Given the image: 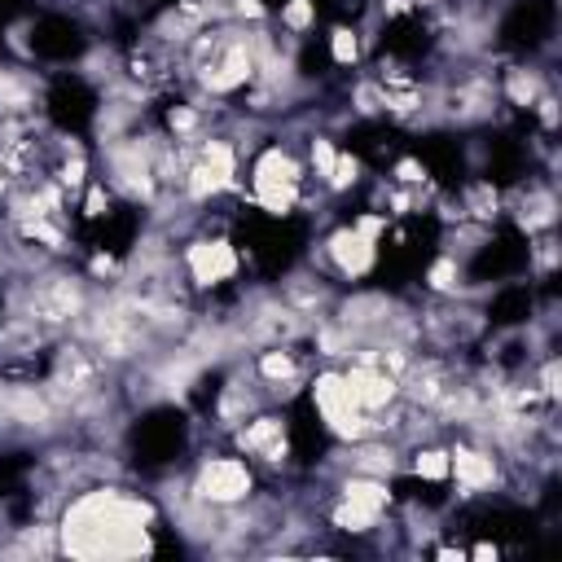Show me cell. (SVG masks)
<instances>
[{"label": "cell", "instance_id": "9c48e42d", "mask_svg": "<svg viewBox=\"0 0 562 562\" xmlns=\"http://www.w3.org/2000/svg\"><path fill=\"white\" fill-rule=\"evenodd\" d=\"M549 88H558L553 61H540L536 53L514 57V61H505V66L496 70V97H501V105H509L514 114H531V105H536Z\"/></svg>", "mask_w": 562, "mask_h": 562}, {"label": "cell", "instance_id": "5bb4252c", "mask_svg": "<svg viewBox=\"0 0 562 562\" xmlns=\"http://www.w3.org/2000/svg\"><path fill=\"white\" fill-rule=\"evenodd\" d=\"M316 18H321V4L316 0H281L272 9V26L294 35V40H307L316 31Z\"/></svg>", "mask_w": 562, "mask_h": 562}, {"label": "cell", "instance_id": "7c38bea8", "mask_svg": "<svg viewBox=\"0 0 562 562\" xmlns=\"http://www.w3.org/2000/svg\"><path fill=\"white\" fill-rule=\"evenodd\" d=\"M369 180V171H364V158L360 154H351V149H338V158H334V171L325 176V184H321V193L325 198H347L351 189H360Z\"/></svg>", "mask_w": 562, "mask_h": 562}, {"label": "cell", "instance_id": "4fadbf2b", "mask_svg": "<svg viewBox=\"0 0 562 562\" xmlns=\"http://www.w3.org/2000/svg\"><path fill=\"white\" fill-rule=\"evenodd\" d=\"M522 241H527V272H531L536 281H553V277H558V263H562L558 228L536 233V237H522Z\"/></svg>", "mask_w": 562, "mask_h": 562}, {"label": "cell", "instance_id": "3957f363", "mask_svg": "<svg viewBox=\"0 0 562 562\" xmlns=\"http://www.w3.org/2000/svg\"><path fill=\"white\" fill-rule=\"evenodd\" d=\"M386 228H391V220L382 211H373V206L351 215V220H338L312 241L307 263L316 272H325L329 281H347V285L364 281L382 259V233Z\"/></svg>", "mask_w": 562, "mask_h": 562}, {"label": "cell", "instance_id": "6da1fadb", "mask_svg": "<svg viewBox=\"0 0 562 562\" xmlns=\"http://www.w3.org/2000/svg\"><path fill=\"white\" fill-rule=\"evenodd\" d=\"M162 505L154 492H136L123 479H97L61 496L57 540L66 558H149Z\"/></svg>", "mask_w": 562, "mask_h": 562}, {"label": "cell", "instance_id": "5b68a950", "mask_svg": "<svg viewBox=\"0 0 562 562\" xmlns=\"http://www.w3.org/2000/svg\"><path fill=\"white\" fill-rule=\"evenodd\" d=\"M184 487L202 505L233 509V505H241V501H250L259 492V470L233 448H211V452L193 457V465L184 470Z\"/></svg>", "mask_w": 562, "mask_h": 562}, {"label": "cell", "instance_id": "52a82bcc", "mask_svg": "<svg viewBox=\"0 0 562 562\" xmlns=\"http://www.w3.org/2000/svg\"><path fill=\"white\" fill-rule=\"evenodd\" d=\"M224 443L233 452H241L259 479H277L290 470V457H294V430H290V413L277 408V404H263L259 413H250L241 426H233L224 435Z\"/></svg>", "mask_w": 562, "mask_h": 562}, {"label": "cell", "instance_id": "8fae6325", "mask_svg": "<svg viewBox=\"0 0 562 562\" xmlns=\"http://www.w3.org/2000/svg\"><path fill=\"white\" fill-rule=\"evenodd\" d=\"M452 193H457L465 220H474V224H483V228H496V224H501V215H505V189H501L492 176H479V171H474V176L461 180Z\"/></svg>", "mask_w": 562, "mask_h": 562}, {"label": "cell", "instance_id": "30bf717a", "mask_svg": "<svg viewBox=\"0 0 562 562\" xmlns=\"http://www.w3.org/2000/svg\"><path fill=\"white\" fill-rule=\"evenodd\" d=\"M272 290H277V299H281L285 307H294L307 325L321 321V316H329L334 303H338V281H329L325 272H316L307 259H303L299 268H290Z\"/></svg>", "mask_w": 562, "mask_h": 562}, {"label": "cell", "instance_id": "7a4b0ae2", "mask_svg": "<svg viewBox=\"0 0 562 562\" xmlns=\"http://www.w3.org/2000/svg\"><path fill=\"white\" fill-rule=\"evenodd\" d=\"M246 180H241V202H250L255 211L272 215V220H285L303 206H316V184L307 176V162H303V140H290V136H277L268 132L250 154H246Z\"/></svg>", "mask_w": 562, "mask_h": 562}, {"label": "cell", "instance_id": "8992f818", "mask_svg": "<svg viewBox=\"0 0 562 562\" xmlns=\"http://www.w3.org/2000/svg\"><path fill=\"white\" fill-rule=\"evenodd\" d=\"M176 259H180V272H184V281H189L193 294L228 290L241 277V263H246V255L237 250V241L228 237V228H193L176 246Z\"/></svg>", "mask_w": 562, "mask_h": 562}, {"label": "cell", "instance_id": "9a60e30c", "mask_svg": "<svg viewBox=\"0 0 562 562\" xmlns=\"http://www.w3.org/2000/svg\"><path fill=\"white\" fill-rule=\"evenodd\" d=\"M9 184H13V180H9L4 171H0V206H4V198H9Z\"/></svg>", "mask_w": 562, "mask_h": 562}, {"label": "cell", "instance_id": "ba28073f", "mask_svg": "<svg viewBox=\"0 0 562 562\" xmlns=\"http://www.w3.org/2000/svg\"><path fill=\"white\" fill-rule=\"evenodd\" d=\"M558 215H562V202H558V180L536 171L527 180H514L505 189V215L514 224L518 237H536V233H549L558 228Z\"/></svg>", "mask_w": 562, "mask_h": 562}, {"label": "cell", "instance_id": "277c9868", "mask_svg": "<svg viewBox=\"0 0 562 562\" xmlns=\"http://www.w3.org/2000/svg\"><path fill=\"white\" fill-rule=\"evenodd\" d=\"M303 395H307L312 413L321 417V430L329 435V443H351V439H364L378 430V417H369L360 408V400L351 395L338 364H312Z\"/></svg>", "mask_w": 562, "mask_h": 562}]
</instances>
